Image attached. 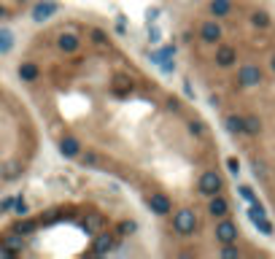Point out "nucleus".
I'll list each match as a JSON object with an SVG mask.
<instances>
[{"instance_id": "7ed1b4c3", "label": "nucleus", "mask_w": 275, "mask_h": 259, "mask_svg": "<svg viewBox=\"0 0 275 259\" xmlns=\"http://www.w3.org/2000/svg\"><path fill=\"white\" fill-rule=\"evenodd\" d=\"M259 78H262V73L256 65H243L238 70V86H256Z\"/></svg>"}, {"instance_id": "9d476101", "label": "nucleus", "mask_w": 275, "mask_h": 259, "mask_svg": "<svg viewBox=\"0 0 275 259\" xmlns=\"http://www.w3.org/2000/svg\"><path fill=\"white\" fill-rule=\"evenodd\" d=\"M270 68L275 70V54H272V57H270Z\"/></svg>"}, {"instance_id": "f03ea898", "label": "nucleus", "mask_w": 275, "mask_h": 259, "mask_svg": "<svg viewBox=\"0 0 275 259\" xmlns=\"http://www.w3.org/2000/svg\"><path fill=\"white\" fill-rule=\"evenodd\" d=\"M173 224H176V230L181 235H189V232H194V227H197V219H194L192 211H181L178 216H173Z\"/></svg>"}, {"instance_id": "6e6552de", "label": "nucleus", "mask_w": 275, "mask_h": 259, "mask_svg": "<svg viewBox=\"0 0 275 259\" xmlns=\"http://www.w3.org/2000/svg\"><path fill=\"white\" fill-rule=\"evenodd\" d=\"M227 211H230L227 200L218 197V194H213V200H210V214H213V216H227Z\"/></svg>"}, {"instance_id": "f257e3e1", "label": "nucleus", "mask_w": 275, "mask_h": 259, "mask_svg": "<svg viewBox=\"0 0 275 259\" xmlns=\"http://www.w3.org/2000/svg\"><path fill=\"white\" fill-rule=\"evenodd\" d=\"M200 192L208 194V197H213V194L222 192V176H218L216 170H208L200 176Z\"/></svg>"}, {"instance_id": "1a4fd4ad", "label": "nucleus", "mask_w": 275, "mask_h": 259, "mask_svg": "<svg viewBox=\"0 0 275 259\" xmlns=\"http://www.w3.org/2000/svg\"><path fill=\"white\" fill-rule=\"evenodd\" d=\"M251 22H254L256 27H262V30L270 27V17H267L264 11H254V14H251Z\"/></svg>"}, {"instance_id": "0eeeda50", "label": "nucleus", "mask_w": 275, "mask_h": 259, "mask_svg": "<svg viewBox=\"0 0 275 259\" xmlns=\"http://www.w3.org/2000/svg\"><path fill=\"white\" fill-rule=\"evenodd\" d=\"M243 132H248V135H259V132H262V119L254 116V114L243 116Z\"/></svg>"}, {"instance_id": "423d86ee", "label": "nucleus", "mask_w": 275, "mask_h": 259, "mask_svg": "<svg viewBox=\"0 0 275 259\" xmlns=\"http://www.w3.org/2000/svg\"><path fill=\"white\" fill-rule=\"evenodd\" d=\"M235 49L232 46H218V51H216V65H222V68H230V65H235Z\"/></svg>"}, {"instance_id": "39448f33", "label": "nucleus", "mask_w": 275, "mask_h": 259, "mask_svg": "<svg viewBox=\"0 0 275 259\" xmlns=\"http://www.w3.org/2000/svg\"><path fill=\"white\" fill-rule=\"evenodd\" d=\"M251 222H254V224H256V227H259V230H262L264 235H270V232H272V224H270V222H267V219H264V211L259 208L256 202H254V205H251Z\"/></svg>"}, {"instance_id": "20e7f679", "label": "nucleus", "mask_w": 275, "mask_h": 259, "mask_svg": "<svg viewBox=\"0 0 275 259\" xmlns=\"http://www.w3.org/2000/svg\"><path fill=\"white\" fill-rule=\"evenodd\" d=\"M216 238L222 240V243H235V240H238V227L224 219V222L216 224Z\"/></svg>"}]
</instances>
